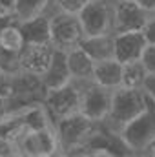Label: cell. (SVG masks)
<instances>
[{
  "mask_svg": "<svg viewBox=\"0 0 155 157\" xmlns=\"http://www.w3.org/2000/svg\"><path fill=\"white\" fill-rule=\"evenodd\" d=\"M148 108V95L142 88L119 86L112 91V108L110 115L102 122L113 133H120L131 121L139 117Z\"/></svg>",
  "mask_w": 155,
  "mask_h": 157,
  "instance_id": "cell-1",
  "label": "cell"
},
{
  "mask_svg": "<svg viewBox=\"0 0 155 157\" xmlns=\"http://www.w3.org/2000/svg\"><path fill=\"white\" fill-rule=\"evenodd\" d=\"M97 126H99V122L86 117L82 112H75L71 115L59 119L55 122V128H57V133L60 139L62 154L70 155L73 150L84 146Z\"/></svg>",
  "mask_w": 155,
  "mask_h": 157,
  "instance_id": "cell-2",
  "label": "cell"
},
{
  "mask_svg": "<svg viewBox=\"0 0 155 157\" xmlns=\"http://www.w3.org/2000/svg\"><path fill=\"white\" fill-rule=\"evenodd\" d=\"M155 135V101L148 97V108L135 119L131 121L122 132L119 133L120 141L124 146L130 150V154H139L142 148L150 143V139Z\"/></svg>",
  "mask_w": 155,
  "mask_h": 157,
  "instance_id": "cell-3",
  "label": "cell"
},
{
  "mask_svg": "<svg viewBox=\"0 0 155 157\" xmlns=\"http://www.w3.org/2000/svg\"><path fill=\"white\" fill-rule=\"evenodd\" d=\"M18 155H33V157H49L62 154L60 139L57 133L55 124L42 128V130H31L28 132L22 141L17 144Z\"/></svg>",
  "mask_w": 155,
  "mask_h": 157,
  "instance_id": "cell-4",
  "label": "cell"
},
{
  "mask_svg": "<svg viewBox=\"0 0 155 157\" xmlns=\"http://www.w3.org/2000/svg\"><path fill=\"white\" fill-rule=\"evenodd\" d=\"M80 99H82V84L73 80L62 88L46 91L44 106L47 108L51 119L57 122L59 119L78 112L80 110Z\"/></svg>",
  "mask_w": 155,
  "mask_h": 157,
  "instance_id": "cell-5",
  "label": "cell"
},
{
  "mask_svg": "<svg viewBox=\"0 0 155 157\" xmlns=\"http://www.w3.org/2000/svg\"><path fill=\"white\" fill-rule=\"evenodd\" d=\"M86 37L84 28L78 20V15H70L59 11L51 17V44L59 49H71L77 48Z\"/></svg>",
  "mask_w": 155,
  "mask_h": 157,
  "instance_id": "cell-6",
  "label": "cell"
},
{
  "mask_svg": "<svg viewBox=\"0 0 155 157\" xmlns=\"http://www.w3.org/2000/svg\"><path fill=\"white\" fill-rule=\"evenodd\" d=\"M78 20L88 35L113 33V6L108 0H89L78 13Z\"/></svg>",
  "mask_w": 155,
  "mask_h": 157,
  "instance_id": "cell-7",
  "label": "cell"
},
{
  "mask_svg": "<svg viewBox=\"0 0 155 157\" xmlns=\"http://www.w3.org/2000/svg\"><path fill=\"white\" fill-rule=\"evenodd\" d=\"M112 91L110 88L99 86L95 82H86L82 84V99H80V110L86 117L91 121L102 124L112 108Z\"/></svg>",
  "mask_w": 155,
  "mask_h": 157,
  "instance_id": "cell-8",
  "label": "cell"
},
{
  "mask_svg": "<svg viewBox=\"0 0 155 157\" xmlns=\"http://www.w3.org/2000/svg\"><path fill=\"white\" fill-rule=\"evenodd\" d=\"M148 17L137 0H113V33L142 31Z\"/></svg>",
  "mask_w": 155,
  "mask_h": 157,
  "instance_id": "cell-9",
  "label": "cell"
},
{
  "mask_svg": "<svg viewBox=\"0 0 155 157\" xmlns=\"http://www.w3.org/2000/svg\"><path fill=\"white\" fill-rule=\"evenodd\" d=\"M55 53L53 44H26L24 49L20 51V68L22 71L33 73V75H42Z\"/></svg>",
  "mask_w": 155,
  "mask_h": 157,
  "instance_id": "cell-10",
  "label": "cell"
},
{
  "mask_svg": "<svg viewBox=\"0 0 155 157\" xmlns=\"http://www.w3.org/2000/svg\"><path fill=\"white\" fill-rule=\"evenodd\" d=\"M40 80H42V86L46 91H51V90H57V88H62V86L73 82L70 66H68V55L64 49L55 48L53 59H51L47 70L40 75Z\"/></svg>",
  "mask_w": 155,
  "mask_h": 157,
  "instance_id": "cell-11",
  "label": "cell"
},
{
  "mask_svg": "<svg viewBox=\"0 0 155 157\" xmlns=\"http://www.w3.org/2000/svg\"><path fill=\"white\" fill-rule=\"evenodd\" d=\"M148 46V40L142 31H126L115 33V59L122 64L141 60Z\"/></svg>",
  "mask_w": 155,
  "mask_h": 157,
  "instance_id": "cell-12",
  "label": "cell"
},
{
  "mask_svg": "<svg viewBox=\"0 0 155 157\" xmlns=\"http://www.w3.org/2000/svg\"><path fill=\"white\" fill-rule=\"evenodd\" d=\"M66 55H68V66H70L73 80L80 82V84L91 82L93 80V71H95V60L80 46L68 49Z\"/></svg>",
  "mask_w": 155,
  "mask_h": 157,
  "instance_id": "cell-13",
  "label": "cell"
},
{
  "mask_svg": "<svg viewBox=\"0 0 155 157\" xmlns=\"http://www.w3.org/2000/svg\"><path fill=\"white\" fill-rule=\"evenodd\" d=\"M95 62L115 57V33L104 35H88L78 44Z\"/></svg>",
  "mask_w": 155,
  "mask_h": 157,
  "instance_id": "cell-14",
  "label": "cell"
},
{
  "mask_svg": "<svg viewBox=\"0 0 155 157\" xmlns=\"http://www.w3.org/2000/svg\"><path fill=\"white\" fill-rule=\"evenodd\" d=\"M91 82L104 86V88H110V90L122 86V62L117 60L115 57L95 62V71H93Z\"/></svg>",
  "mask_w": 155,
  "mask_h": 157,
  "instance_id": "cell-15",
  "label": "cell"
},
{
  "mask_svg": "<svg viewBox=\"0 0 155 157\" xmlns=\"http://www.w3.org/2000/svg\"><path fill=\"white\" fill-rule=\"evenodd\" d=\"M24 46H26V39H24L20 22L17 18H11L0 24V51L20 55Z\"/></svg>",
  "mask_w": 155,
  "mask_h": 157,
  "instance_id": "cell-16",
  "label": "cell"
},
{
  "mask_svg": "<svg viewBox=\"0 0 155 157\" xmlns=\"http://www.w3.org/2000/svg\"><path fill=\"white\" fill-rule=\"evenodd\" d=\"M26 44H51V17L40 15L37 18L20 22Z\"/></svg>",
  "mask_w": 155,
  "mask_h": 157,
  "instance_id": "cell-17",
  "label": "cell"
},
{
  "mask_svg": "<svg viewBox=\"0 0 155 157\" xmlns=\"http://www.w3.org/2000/svg\"><path fill=\"white\" fill-rule=\"evenodd\" d=\"M53 0H17L15 2V18L18 22H26L46 15L49 4Z\"/></svg>",
  "mask_w": 155,
  "mask_h": 157,
  "instance_id": "cell-18",
  "label": "cell"
},
{
  "mask_svg": "<svg viewBox=\"0 0 155 157\" xmlns=\"http://www.w3.org/2000/svg\"><path fill=\"white\" fill-rule=\"evenodd\" d=\"M146 77H148V71H146L142 60H133V62L122 64V86L142 88Z\"/></svg>",
  "mask_w": 155,
  "mask_h": 157,
  "instance_id": "cell-19",
  "label": "cell"
},
{
  "mask_svg": "<svg viewBox=\"0 0 155 157\" xmlns=\"http://www.w3.org/2000/svg\"><path fill=\"white\" fill-rule=\"evenodd\" d=\"M88 2L89 0H53V4L57 6L59 11L70 13V15H78Z\"/></svg>",
  "mask_w": 155,
  "mask_h": 157,
  "instance_id": "cell-20",
  "label": "cell"
},
{
  "mask_svg": "<svg viewBox=\"0 0 155 157\" xmlns=\"http://www.w3.org/2000/svg\"><path fill=\"white\" fill-rule=\"evenodd\" d=\"M142 64L150 75H155V44H148L142 53Z\"/></svg>",
  "mask_w": 155,
  "mask_h": 157,
  "instance_id": "cell-21",
  "label": "cell"
},
{
  "mask_svg": "<svg viewBox=\"0 0 155 157\" xmlns=\"http://www.w3.org/2000/svg\"><path fill=\"white\" fill-rule=\"evenodd\" d=\"M142 33H144V37L148 40V44H155V13L148 17V22H146Z\"/></svg>",
  "mask_w": 155,
  "mask_h": 157,
  "instance_id": "cell-22",
  "label": "cell"
},
{
  "mask_svg": "<svg viewBox=\"0 0 155 157\" xmlns=\"http://www.w3.org/2000/svg\"><path fill=\"white\" fill-rule=\"evenodd\" d=\"M142 90L146 91V95H148L152 101H155V75H150V73H148V77H146L144 84H142Z\"/></svg>",
  "mask_w": 155,
  "mask_h": 157,
  "instance_id": "cell-23",
  "label": "cell"
},
{
  "mask_svg": "<svg viewBox=\"0 0 155 157\" xmlns=\"http://www.w3.org/2000/svg\"><path fill=\"white\" fill-rule=\"evenodd\" d=\"M11 112H13V110H11L9 99H6V97H2V95H0V122H2L4 119L7 117Z\"/></svg>",
  "mask_w": 155,
  "mask_h": 157,
  "instance_id": "cell-24",
  "label": "cell"
},
{
  "mask_svg": "<svg viewBox=\"0 0 155 157\" xmlns=\"http://www.w3.org/2000/svg\"><path fill=\"white\" fill-rule=\"evenodd\" d=\"M137 4H139L146 13H150V15L155 13V0H137Z\"/></svg>",
  "mask_w": 155,
  "mask_h": 157,
  "instance_id": "cell-25",
  "label": "cell"
},
{
  "mask_svg": "<svg viewBox=\"0 0 155 157\" xmlns=\"http://www.w3.org/2000/svg\"><path fill=\"white\" fill-rule=\"evenodd\" d=\"M141 155H150V157H155V135L150 139V143L142 148V152H141Z\"/></svg>",
  "mask_w": 155,
  "mask_h": 157,
  "instance_id": "cell-26",
  "label": "cell"
}]
</instances>
